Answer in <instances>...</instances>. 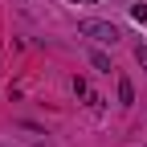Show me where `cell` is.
I'll return each instance as SVG.
<instances>
[{
  "mask_svg": "<svg viewBox=\"0 0 147 147\" xmlns=\"http://www.w3.org/2000/svg\"><path fill=\"white\" fill-rule=\"evenodd\" d=\"M119 102H123V106H131V102H135V86L127 82V78L119 82Z\"/></svg>",
  "mask_w": 147,
  "mask_h": 147,
  "instance_id": "7a4b0ae2",
  "label": "cell"
},
{
  "mask_svg": "<svg viewBox=\"0 0 147 147\" xmlns=\"http://www.w3.org/2000/svg\"><path fill=\"white\" fill-rule=\"evenodd\" d=\"M139 61H143V65H147V49H139Z\"/></svg>",
  "mask_w": 147,
  "mask_h": 147,
  "instance_id": "277c9868",
  "label": "cell"
},
{
  "mask_svg": "<svg viewBox=\"0 0 147 147\" xmlns=\"http://www.w3.org/2000/svg\"><path fill=\"white\" fill-rule=\"evenodd\" d=\"M90 61H94V65H98V69H102V74H110V61H106V57H102V53H90Z\"/></svg>",
  "mask_w": 147,
  "mask_h": 147,
  "instance_id": "3957f363",
  "label": "cell"
},
{
  "mask_svg": "<svg viewBox=\"0 0 147 147\" xmlns=\"http://www.w3.org/2000/svg\"><path fill=\"white\" fill-rule=\"evenodd\" d=\"M82 37H94V41H102V45H115L119 41V29L110 21H82Z\"/></svg>",
  "mask_w": 147,
  "mask_h": 147,
  "instance_id": "6da1fadb",
  "label": "cell"
}]
</instances>
